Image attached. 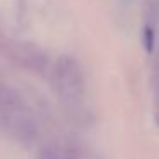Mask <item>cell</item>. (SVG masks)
<instances>
[{"label": "cell", "mask_w": 159, "mask_h": 159, "mask_svg": "<svg viewBox=\"0 0 159 159\" xmlns=\"http://www.w3.org/2000/svg\"><path fill=\"white\" fill-rule=\"evenodd\" d=\"M38 159H82L74 147L62 144H46L39 149Z\"/></svg>", "instance_id": "obj_1"}, {"label": "cell", "mask_w": 159, "mask_h": 159, "mask_svg": "<svg viewBox=\"0 0 159 159\" xmlns=\"http://www.w3.org/2000/svg\"><path fill=\"white\" fill-rule=\"evenodd\" d=\"M144 45L145 50L149 53H152V50H154V29L149 28V26L144 29Z\"/></svg>", "instance_id": "obj_2"}]
</instances>
